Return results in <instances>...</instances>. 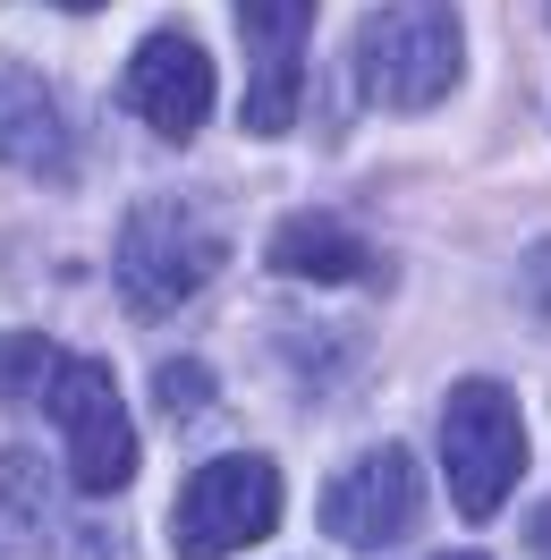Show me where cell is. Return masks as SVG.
<instances>
[{"label":"cell","instance_id":"6da1fadb","mask_svg":"<svg viewBox=\"0 0 551 560\" xmlns=\"http://www.w3.org/2000/svg\"><path fill=\"white\" fill-rule=\"evenodd\" d=\"M221 230H212L204 212L187 205V196H144L128 212V230H119V255H110V272H119V306L137 323H162L178 315L212 272H221Z\"/></svg>","mask_w":551,"mask_h":560},{"label":"cell","instance_id":"7a4b0ae2","mask_svg":"<svg viewBox=\"0 0 551 560\" xmlns=\"http://www.w3.org/2000/svg\"><path fill=\"white\" fill-rule=\"evenodd\" d=\"M467 69V35L449 0H390L356 35V85L382 110H433Z\"/></svg>","mask_w":551,"mask_h":560},{"label":"cell","instance_id":"3957f363","mask_svg":"<svg viewBox=\"0 0 551 560\" xmlns=\"http://www.w3.org/2000/svg\"><path fill=\"white\" fill-rule=\"evenodd\" d=\"M442 467H449L458 518H476V526L517 492V476H526V424H517L509 383L467 374V383L442 399Z\"/></svg>","mask_w":551,"mask_h":560},{"label":"cell","instance_id":"277c9868","mask_svg":"<svg viewBox=\"0 0 551 560\" xmlns=\"http://www.w3.org/2000/svg\"><path fill=\"white\" fill-rule=\"evenodd\" d=\"M272 526H280V467L255 451H230L178 485L171 544H178V560H230L246 544H263Z\"/></svg>","mask_w":551,"mask_h":560},{"label":"cell","instance_id":"5b68a950","mask_svg":"<svg viewBox=\"0 0 551 560\" xmlns=\"http://www.w3.org/2000/svg\"><path fill=\"white\" fill-rule=\"evenodd\" d=\"M43 408H51V424H60V451H69L77 492H119L128 476H137V424H128V399H119V383H110V365L60 357Z\"/></svg>","mask_w":551,"mask_h":560},{"label":"cell","instance_id":"8992f818","mask_svg":"<svg viewBox=\"0 0 551 560\" xmlns=\"http://www.w3.org/2000/svg\"><path fill=\"white\" fill-rule=\"evenodd\" d=\"M424 510V476H415V458L399 442H382V451L348 458L340 476L323 485V535L348 544V552H382V544H399Z\"/></svg>","mask_w":551,"mask_h":560},{"label":"cell","instance_id":"52a82bcc","mask_svg":"<svg viewBox=\"0 0 551 560\" xmlns=\"http://www.w3.org/2000/svg\"><path fill=\"white\" fill-rule=\"evenodd\" d=\"M306 35L314 0H238V43H246V137H280L297 119L306 85Z\"/></svg>","mask_w":551,"mask_h":560},{"label":"cell","instance_id":"ba28073f","mask_svg":"<svg viewBox=\"0 0 551 560\" xmlns=\"http://www.w3.org/2000/svg\"><path fill=\"white\" fill-rule=\"evenodd\" d=\"M119 94H128V110H137L153 137L187 144V137L212 119V60H204V43L178 35V26L144 35L137 60H128V85H119Z\"/></svg>","mask_w":551,"mask_h":560},{"label":"cell","instance_id":"9c48e42d","mask_svg":"<svg viewBox=\"0 0 551 560\" xmlns=\"http://www.w3.org/2000/svg\"><path fill=\"white\" fill-rule=\"evenodd\" d=\"M0 162L26 178H77V137L35 69H0Z\"/></svg>","mask_w":551,"mask_h":560},{"label":"cell","instance_id":"30bf717a","mask_svg":"<svg viewBox=\"0 0 551 560\" xmlns=\"http://www.w3.org/2000/svg\"><path fill=\"white\" fill-rule=\"evenodd\" d=\"M263 264L289 280H323V289H340V280L365 272V238L348 230L340 212H289L272 221V238H263Z\"/></svg>","mask_w":551,"mask_h":560},{"label":"cell","instance_id":"8fae6325","mask_svg":"<svg viewBox=\"0 0 551 560\" xmlns=\"http://www.w3.org/2000/svg\"><path fill=\"white\" fill-rule=\"evenodd\" d=\"M60 374V349L43 331H0V408H26L35 390H51Z\"/></svg>","mask_w":551,"mask_h":560},{"label":"cell","instance_id":"7c38bea8","mask_svg":"<svg viewBox=\"0 0 551 560\" xmlns=\"http://www.w3.org/2000/svg\"><path fill=\"white\" fill-rule=\"evenodd\" d=\"M204 390H212V374H196V365H171V374H162V408H196Z\"/></svg>","mask_w":551,"mask_h":560},{"label":"cell","instance_id":"4fadbf2b","mask_svg":"<svg viewBox=\"0 0 551 560\" xmlns=\"http://www.w3.org/2000/svg\"><path fill=\"white\" fill-rule=\"evenodd\" d=\"M526 289H535V306L551 315V246H535V255H526Z\"/></svg>","mask_w":551,"mask_h":560},{"label":"cell","instance_id":"5bb4252c","mask_svg":"<svg viewBox=\"0 0 551 560\" xmlns=\"http://www.w3.org/2000/svg\"><path fill=\"white\" fill-rule=\"evenodd\" d=\"M51 9H103V0H51Z\"/></svg>","mask_w":551,"mask_h":560},{"label":"cell","instance_id":"9a60e30c","mask_svg":"<svg viewBox=\"0 0 551 560\" xmlns=\"http://www.w3.org/2000/svg\"><path fill=\"white\" fill-rule=\"evenodd\" d=\"M442 560H483V552H442Z\"/></svg>","mask_w":551,"mask_h":560},{"label":"cell","instance_id":"2e32d148","mask_svg":"<svg viewBox=\"0 0 551 560\" xmlns=\"http://www.w3.org/2000/svg\"><path fill=\"white\" fill-rule=\"evenodd\" d=\"M0 544H17V535H9V518H0Z\"/></svg>","mask_w":551,"mask_h":560}]
</instances>
